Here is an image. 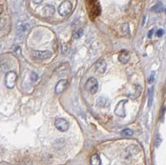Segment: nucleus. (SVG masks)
<instances>
[{"mask_svg":"<svg viewBox=\"0 0 166 165\" xmlns=\"http://www.w3.org/2000/svg\"><path fill=\"white\" fill-rule=\"evenodd\" d=\"M106 70V63L105 61H97L95 65V71L99 74H103L105 73Z\"/></svg>","mask_w":166,"mask_h":165,"instance_id":"nucleus-8","label":"nucleus"},{"mask_svg":"<svg viewBox=\"0 0 166 165\" xmlns=\"http://www.w3.org/2000/svg\"><path fill=\"white\" fill-rule=\"evenodd\" d=\"M82 34H83V30L82 29H78V30L75 31L74 33H73V38L75 39L80 38L82 36Z\"/></svg>","mask_w":166,"mask_h":165,"instance_id":"nucleus-16","label":"nucleus"},{"mask_svg":"<svg viewBox=\"0 0 166 165\" xmlns=\"http://www.w3.org/2000/svg\"><path fill=\"white\" fill-rule=\"evenodd\" d=\"M67 86V81L66 80H61L59 81L58 83L56 85V87H55V92L56 94H61L64 91L66 88Z\"/></svg>","mask_w":166,"mask_h":165,"instance_id":"nucleus-7","label":"nucleus"},{"mask_svg":"<svg viewBox=\"0 0 166 165\" xmlns=\"http://www.w3.org/2000/svg\"><path fill=\"white\" fill-rule=\"evenodd\" d=\"M97 105L101 107H106L109 105V100L106 97H104V96L99 97L97 99Z\"/></svg>","mask_w":166,"mask_h":165,"instance_id":"nucleus-12","label":"nucleus"},{"mask_svg":"<svg viewBox=\"0 0 166 165\" xmlns=\"http://www.w3.org/2000/svg\"><path fill=\"white\" fill-rule=\"evenodd\" d=\"M153 93H154V89L150 88L148 91V106L150 107L152 105L153 102Z\"/></svg>","mask_w":166,"mask_h":165,"instance_id":"nucleus-14","label":"nucleus"},{"mask_svg":"<svg viewBox=\"0 0 166 165\" xmlns=\"http://www.w3.org/2000/svg\"><path fill=\"white\" fill-rule=\"evenodd\" d=\"M31 78H32V81H36V80L38 79V75H37L36 73L32 72V76H31Z\"/></svg>","mask_w":166,"mask_h":165,"instance_id":"nucleus-20","label":"nucleus"},{"mask_svg":"<svg viewBox=\"0 0 166 165\" xmlns=\"http://www.w3.org/2000/svg\"><path fill=\"white\" fill-rule=\"evenodd\" d=\"M55 126L61 132H65L69 129V123L62 118H57L55 120Z\"/></svg>","mask_w":166,"mask_h":165,"instance_id":"nucleus-4","label":"nucleus"},{"mask_svg":"<svg viewBox=\"0 0 166 165\" xmlns=\"http://www.w3.org/2000/svg\"><path fill=\"white\" fill-rule=\"evenodd\" d=\"M91 165H101L102 164V160L98 154H93L91 157L90 160Z\"/></svg>","mask_w":166,"mask_h":165,"instance_id":"nucleus-11","label":"nucleus"},{"mask_svg":"<svg viewBox=\"0 0 166 165\" xmlns=\"http://www.w3.org/2000/svg\"><path fill=\"white\" fill-rule=\"evenodd\" d=\"M151 10L154 12H155V13H161V12L164 11V7H163V4H162V3H156L155 5L152 8H151Z\"/></svg>","mask_w":166,"mask_h":165,"instance_id":"nucleus-13","label":"nucleus"},{"mask_svg":"<svg viewBox=\"0 0 166 165\" xmlns=\"http://www.w3.org/2000/svg\"><path fill=\"white\" fill-rule=\"evenodd\" d=\"M154 80H155V73L154 72H152L151 74H150V77H149V83H153L154 81Z\"/></svg>","mask_w":166,"mask_h":165,"instance_id":"nucleus-18","label":"nucleus"},{"mask_svg":"<svg viewBox=\"0 0 166 165\" xmlns=\"http://www.w3.org/2000/svg\"><path fill=\"white\" fill-rule=\"evenodd\" d=\"M32 56L39 60H47L52 57L53 53L50 51H32Z\"/></svg>","mask_w":166,"mask_h":165,"instance_id":"nucleus-5","label":"nucleus"},{"mask_svg":"<svg viewBox=\"0 0 166 165\" xmlns=\"http://www.w3.org/2000/svg\"><path fill=\"white\" fill-rule=\"evenodd\" d=\"M164 33H165V31H164L163 29H159V30L157 31V33H156V35H157L158 37H162V36L164 35Z\"/></svg>","mask_w":166,"mask_h":165,"instance_id":"nucleus-19","label":"nucleus"},{"mask_svg":"<svg viewBox=\"0 0 166 165\" xmlns=\"http://www.w3.org/2000/svg\"><path fill=\"white\" fill-rule=\"evenodd\" d=\"M72 9V4L71 3L68 1V0H66L63 1L58 7V13L61 16L65 17L67 16L71 12Z\"/></svg>","mask_w":166,"mask_h":165,"instance_id":"nucleus-1","label":"nucleus"},{"mask_svg":"<svg viewBox=\"0 0 166 165\" xmlns=\"http://www.w3.org/2000/svg\"><path fill=\"white\" fill-rule=\"evenodd\" d=\"M153 33H154V29L150 30V32H149V33H148V37H149V38H151V37H152V34H153Z\"/></svg>","mask_w":166,"mask_h":165,"instance_id":"nucleus-22","label":"nucleus"},{"mask_svg":"<svg viewBox=\"0 0 166 165\" xmlns=\"http://www.w3.org/2000/svg\"><path fill=\"white\" fill-rule=\"evenodd\" d=\"M127 100H120L116 105V108L115 110V114L117 116L124 118L125 116V105L127 103Z\"/></svg>","mask_w":166,"mask_h":165,"instance_id":"nucleus-6","label":"nucleus"},{"mask_svg":"<svg viewBox=\"0 0 166 165\" xmlns=\"http://www.w3.org/2000/svg\"><path fill=\"white\" fill-rule=\"evenodd\" d=\"M121 134L123 136H125V137H130V136L133 135V131L130 129H123L121 131Z\"/></svg>","mask_w":166,"mask_h":165,"instance_id":"nucleus-15","label":"nucleus"},{"mask_svg":"<svg viewBox=\"0 0 166 165\" xmlns=\"http://www.w3.org/2000/svg\"><path fill=\"white\" fill-rule=\"evenodd\" d=\"M5 86L7 88H13L16 85L17 74L14 72H8L5 76Z\"/></svg>","mask_w":166,"mask_h":165,"instance_id":"nucleus-3","label":"nucleus"},{"mask_svg":"<svg viewBox=\"0 0 166 165\" xmlns=\"http://www.w3.org/2000/svg\"><path fill=\"white\" fill-rule=\"evenodd\" d=\"M3 13V7L0 5V15H1V13Z\"/></svg>","mask_w":166,"mask_h":165,"instance_id":"nucleus-23","label":"nucleus"},{"mask_svg":"<svg viewBox=\"0 0 166 165\" xmlns=\"http://www.w3.org/2000/svg\"><path fill=\"white\" fill-rule=\"evenodd\" d=\"M161 143V139L160 137V134H158V135H157V137H156V143H155V146L156 147H159Z\"/></svg>","mask_w":166,"mask_h":165,"instance_id":"nucleus-17","label":"nucleus"},{"mask_svg":"<svg viewBox=\"0 0 166 165\" xmlns=\"http://www.w3.org/2000/svg\"><path fill=\"white\" fill-rule=\"evenodd\" d=\"M32 2L35 3V4H40L43 2V0H32Z\"/></svg>","mask_w":166,"mask_h":165,"instance_id":"nucleus-21","label":"nucleus"},{"mask_svg":"<svg viewBox=\"0 0 166 165\" xmlns=\"http://www.w3.org/2000/svg\"><path fill=\"white\" fill-rule=\"evenodd\" d=\"M130 53L129 52L125 51V50H123L120 52V54L118 56V60L121 63H126L128 62V61L130 60Z\"/></svg>","mask_w":166,"mask_h":165,"instance_id":"nucleus-10","label":"nucleus"},{"mask_svg":"<svg viewBox=\"0 0 166 165\" xmlns=\"http://www.w3.org/2000/svg\"><path fill=\"white\" fill-rule=\"evenodd\" d=\"M98 82H97V79L94 77L89 78L86 81V85H85V88L86 90L91 95H94L98 91Z\"/></svg>","mask_w":166,"mask_h":165,"instance_id":"nucleus-2","label":"nucleus"},{"mask_svg":"<svg viewBox=\"0 0 166 165\" xmlns=\"http://www.w3.org/2000/svg\"><path fill=\"white\" fill-rule=\"evenodd\" d=\"M55 13V8L53 5H48L44 6L42 10V13L43 14V16L45 17H51L53 16Z\"/></svg>","mask_w":166,"mask_h":165,"instance_id":"nucleus-9","label":"nucleus"}]
</instances>
